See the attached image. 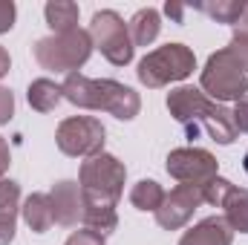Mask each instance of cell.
<instances>
[{
    "instance_id": "obj_1",
    "label": "cell",
    "mask_w": 248,
    "mask_h": 245,
    "mask_svg": "<svg viewBox=\"0 0 248 245\" xmlns=\"http://www.w3.org/2000/svg\"><path fill=\"white\" fill-rule=\"evenodd\" d=\"M63 98L81 110H101L116 116L119 122H133L141 110V98L133 87L113 78H87L81 72H69L61 84Z\"/></svg>"
},
{
    "instance_id": "obj_2",
    "label": "cell",
    "mask_w": 248,
    "mask_h": 245,
    "mask_svg": "<svg viewBox=\"0 0 248 245\" xmlns=\"http://www.w3.org/2000/svg\"><path fill=\"white\" fill-rule=\"evenodd\" d=\"M246 72H248V66L240 61V55L231 46H225V49L214 52L208 58V63H205L202 78H199L202 92L211 101H217V104H222V101H240V98L248 95Z\"/></svg>"
},
{
    "instance_id": "obj_3",
    "label": "cell",
    "mask_w": 248,
    "mask_h": 245,
    "mask_svg": "<svg viewBox=\"0 0 248 245\" xmlns=\"http://www.w3.org/2000/svg\"><path fill=\"white\" fill-rule=\"evenodd\" d=\"M193 69H196L193 49H187L185 44H165L139 61L136 75L147 90H162L168 84L185 81Z\"/></svg>"
},
{
    "instance_id": "obj_4",
    "label": "cell",
    "mask_w": 248,
    "mask_h": 245,
    "mask_svg": "<svg viewBox=\"0 0 248 245\" xmlns=\"http://www.w3.org/2000/svg\"><path fill=\"white\" fill-rule=\"evenodd\" d=\"M93 55V38L87 29H72L63 35H49L35 44V61L52 72H75Z\"/></svg>"
},
{
    "instance_id": "obj_5",
    "label": "cell",
    "mask_w": 248,
    "mask_h": 245,
    "mask_svg": "<svg viewBox=\"0 0 248 245\" xmlns=\"http://www.w3.org/2000/svg\"><path fill=\"white\" fill-rule=\"evenodd\" d=\"M90 38H93V46L101 49V55L113 66H127L133 61V41H130V32H127V23L122 20L119 12L113 9H101L93 15L90 20Z\"/></svg>"
},
{
    "instance_id": "obj_6",
    "label": "cell",
    "mask_w": 248,
    "mask_h": 245,
    "mask_svg": "<svg viewBox=\"0 0 248 245\" xmlns=\"http://www.w3.org/2000/svg\"><path fill=\"white\" fill-rule=\"evenodd\" d=\"M104 136L107 130L95 116H72L58 124L55 144L61 153L72 159H90V156L104 153Z\"/></svg>"
},
{
    "instance_id": "obj_7",
    "label": "cell",
    "mask_w": 248,
    "mask_h": 245,
    "mask_svg": "<svg viewBox=\"0 0 248 245\" xmlns=\"http://www.w3.org/2000/svg\"><path fill=\"white\" fill-rule=\"evenodd\" d=\"M124 179H127L124 162H119L110 153H98V156H90L81 165L78 184H81L84 193H93V196L119 202L122 199V190H124Z\"/></svg>"
},
{
    "instance_id": "obj_8",
    "label": "cell",
    "mask_w": 248,
    "mask_h": 245,
    "mask_svg": "<svg viewBox=\"0 0 248 245\" xmlns=\"http://www.w3.org/2000/svg\"><path fill=\"white\" fill-rule=\"evenodd\" d=\"M168 173L179 184H205L219 176V162L202 147H179L168 153Z\"/></svg>"
},
{
    "instance_id": "obj_9",
    "label": "cell",
    "mask_w": 248,
    "mask_h": 245,
    "mask_svg": "<svg viewBox=\"0 0 248 245\" xmlns=\"http://www.w3.org/2000/svg\"><path fill=\"white\" fill-rule=\"evenodd\" d=\"M205 202L202 196V184H176L170 193H165L162 208L156 211V222L165 231H179L185 228L193 216V211Z\"/></svg>"
},
{
    "instance_id": "obj_10",
    "label": "cell",
    "mask_w": 248,
    "mask_h": 245,
    "mask_svg": "<svg viewBox=\"0 0 248 245\" xmlns=\"http://www.w3.org/2000/svg\"><path fill=\"white\" fill-rule=\"evenodd\" d=\"M211 104L214 101L202 90H196V87H176V90L168 92V110H170V116L176 122L185 127L187 138H196L199 136L202 119L211 110Z\"/></svg>"
},
{
    "instance_id": "obj_11",
    "label": "cell",
    "mask_w": 248,
    "mask_h": 245,
    "mask_svg": "<svg viewBox=\"0 0 248 245\" xmlns=\"http://www.w3.org/2000/svg\"><path fill=\"white\" fill-rule=\"evenodd\" d=\"M49 202H52V214H55V222L63 228H72L81 222V184L72 182V179H63L49 190Z\"/></svg>"
},
{
    "instance_id": "obj_12",
    "label": "cell",
    "mask_w": 248,
    "mask_h": 245,
    "mask_svg": "<svg viewBox=\"0 0 248 245\" xmlns=\"http://www.w3.org/2000/svg\"><path fill=\"white\" fill-rule=\"evenodd\" d=\"M81 205H84L81 222L90 231L107 237V234H113L119 228V214H116V205L119 202H110V199H101V196H93V193H84L81 190Z\"/></svg>"
},
{
    "instance_id": "obj_13",
    "label": "cell",
    "mask_w": 248,
    "mask_h": 245,
    "mask_svg": "<svg viewBox=\"0 0 248 245\" xmlns=\"http://www.w3.org/2000/svg\"><path fill=\"white\" fill-rule=\"evenodd\" d=\"M231 240H234V231L228 228L225 216H208L196 222L190 231H185L179 245H231Z\"/></svg>"
},
{
    "instance_id": "obj_14",
    "label": "cell",
    "mask_w": 248,
    "mask_h": 245,
    "mask_svg": "<svg viewBox=\"0 0 248 245\" xmlns=\"http://www.w3.org/2000/svg\"><path fill=\"white\" fill-rule=\"evenodd\" d=\"M23 222L35 231V234H46L52 225H55V214H52V202H49V193H32L23 208Z\"/></svg>"
},
{
    "instance_id": "obj_15",
    "label": "cell",
    "mask_w": 248,
    "mask_h": 245,
    "mask_svg": "<svg viewBox=\"0 0 248 245\" xmlns=\"http://www.w3.org/2000/svg\"><path fill=\"white\" fill-rule=\"evenodd\" d=\"M202 127L208 130V136L217 141V144H234L237 141V127H234V119H231V110L225 104H211V110L205 113L202 119Z\"/></svg>"
},
{
    "instance_id": "obj_16",
    "label": "cell",
    "mask_w": 248,
    "mask_h": 245,
    "mask_svg": "<svg viewBox=\"0 0 248 245\" xmlns=\"http://www.w3.org/2000/svg\"><path fill=\"white\" fill-rule=\"evenodd\" d=\"M159 29H162V17L156 9H139L130 23H127V32H130V41L133 46H150L156 38H159Z\"/></svg>"
},
{
    "instance_id": "obj_17",
    "label": "cell",
    "mask_w": 248,
    "mask_h": 245,
    "mask_svg": "<svg viewBox=\"0 0 248 245\" xmlns=\"http://www.w3.org/2000/svg\"><path fill=\"white\" fill-rule=\"evenodd\" d=\"M26 98H29V107H32V110H38V113H52L63 98L61 84H55V81H49V78H38V81L29 84Z\"/></svg>"
},
{
    "instance_id": "obj_18",
    "label": "cell",
    "mask_w": 248,
    "mask_h": 245,
    "mask_svg": "<svg viewBox=\"0 0 248 245\" xmlns=\"http://www.w3.org/2000/svg\"><path fill=\"white\" fill-rule=\"evenodd\" d=\"M44 17H46L52 35H63V32L78 29V6L69 0H49L44 6Z\"/></svg>"
},
{
    "instance_id": "obj_19",
    "label": "cell",
    "mask_w": 248,
    "mask_h": 245,
    "mask_svg": "<svg viewBox=\"0 0 248 245\" xmlns=\"http://www.w3.org/2000/svg\"><path fill=\"white\" fill-rule=\"evenodd\" d=\"M225 222L231 231L248 234V190L246 187H234L225 199Z\"/></svg>"
},
{
    "instance_id": "obj_20",
    "label": "cell",
    "mask_w": 248,
    "mask_h": 245,
    "mask_svg": "<svg viewBox=\"0 0 248 245\" xmlns=\"http://www.w3.org/2000/svg\"><path fill=\"white\" fill-rule=\"evenodd\" d=\"M162 202H165V187L159 182H153V179H141L130 190V205L139 208V211H153L156 214L162 208Z\"/></svg>"
},
{
    "instance_id": "obj_21",
    "label": "cell",
    "mask_w": 248,
    "mask_h": 245,
    "mask_svg": "<svg viewBox=\"0 0 248 245\" xmlns=\"http://www.w3.org/2000/svg\"><path fill=\"white\" fill-rule=\"evenodd\" d=\"M248 0H211V3H196L193 9L205 12L208 17H214L217 23H228V26H237V20L243 17Z\"/></svg>"
},
{
    "instance_id": "obj_22",
    "label": "cell",
    "mask_w": 248,
    "mask_h": 245,
    "mask_svg": "<svg viewBox=\"0 0 248 245\" xmlns=\"http://www.w3.org/2000/svg\"><path fill=\"white\" fill-rule=\"evenodd\" d=\"M20 211V184L12 179H0V216L17 219Z\"/></svg>"
},
{
    "instance_id": "obj_23",
    "label": "cell",
    "mask_w": 248,
    "mask_h": 245,
    "mask_svg": "<svg viewBox=\"0 0 248 245\" xmlns=\"http://www.w3.org/2000/svg\"><path fill=\"white\" fill-rule=\"evenodd\" d=\"M237 184H231L228 179H222V176H214L211 182L202 184V196H205V202L208 205H214V208H222L225 205V199H228V193L234 190Z\"/></svg>"
},
{
    "instance_id": "obj_24",
    "label": "cell",
    "mask_w": 248,
    "mask_h": 245,
    "mask_svg": "<svg viewBox=\"0 0 248 245\" xmlns=\"http://www.w3.org/2000/svg\"><path fill=\"white\" fill-rule=\"evenodd\" d=\"M63 245H107V243H104V237H101V234H95V231L84 228V231L69 234V240H66Z\"/></svg>"
},
{
    "instance_id": "obj_25",
    "label": "cell",
    "mask_w": 248,
    "mask_h": 245,
    "mask_svg": "<svg viewBox=\"0 0 248 245\" xmlns=\"http://www.w3.org/2000/svg\"><path fill=\"white\" fill-rule=\"evenodd\" d=\"M231 119H234L237 133H248V95H246V98H240V101L234 104V110H231Z\"/></svg>"
},
{
    "instance_id": "obj_26",
    "label": "cell",
    "mask_w": 248,
    "mask_h": 245,
    "mask_svg": "<svg viewBox=\"0 0 248 245\" xmlns=\"http://www.w3.org/2000/svg\"><path fill=\"white\" fill-rule=\"evenodd\" d=\"M15 15H17L15 3H12V0H0V35L15 26Z\"/></svg>"
},
{
    "instance_id": "obj_27",
    "label": "cell",
    "mask_w": 248,
    "mask_h": 245,
    "mask_svg": "<svg viewBox=\"0 0 248 245\" xmlns=\"http://www.w3.org/2000/svg\"><path fill=\"white\" fill-rule=\"evenodd\" d=\"M12 116H15V95L6 87H0V127L9 122Z\"/></svg>"
},
{
    "instance_id": "obj_28",
    "label": "cell",
    "mask_w": 248,
    "mask_h": 245,
    "mask_svg": "<svg viewBox=\"0 0 248 245\" xmlns=\"http://www.w3.org/2000/svg\"><path fill=\"white\" fill-rule=\"evenodd\" d=\"M231 49H234V52L240 55V61L248 66V38L246 35H234V38H231Z\"/></svg>"
},
{
    "instance_id": "obj_29",
    "label": "cell",
    "mask_w": 248,
    "mask_h": 245,
    "mask_svg": "<svg viewBox=\"0 0 248 245\" xmlns=\"http://www.w3.org/2000/svg\"><path fill=\"white\" fill-rule=\"evenodd\" d=\"M187 9H190V6H182V3H168V6H165V12H168L176 23H185V12Z\"/></svg>"
},
{
    "instance_id": "obj_30",
    "label": "cell",
    "mask_w": 248,
    "mask_h": 245,
    "mask_svg": "<svg viewBox=\"0 0 248 245\" xmlns=\"http://www.w3.org/2000/svg\"><path fill=\"white\" fill-rule=\"evenodd\" d=\"M234 35H246V38H248V3H246L243 17H240V20H237V26H234Z\"/></svg>"
},
{
    "instance_id": "obj_31",
    "label": "cell",
    "mask_w": 248,
    "mask_h": 245,
    "mask_svg": "<svg viewBox=\"0 0 248 245\" xmlns=\"http://www.w3.org/2000/svg\"><path fill=\"white\" fill-rule=\"evenodd\" d=\"M9 66H12V58H9V52H6V49L0 46V78H3L6 72H9Z\"/></svg>"
},
{
    "instance_id": "obj_32",
    "label": "cell",
    "mask_w": 248,
    "mask_h": 245,
    "mask_svg": "<svg viewBox=\"0 0 248 245\" xmlns=\"http://www.w3.org/2000/svg\"><path fill=\"white\" fill-rule=\"evenodd\" d=\"M243 168H246V173H248V153H246V159H243Z\"/></svg>"
}]
</instances>
